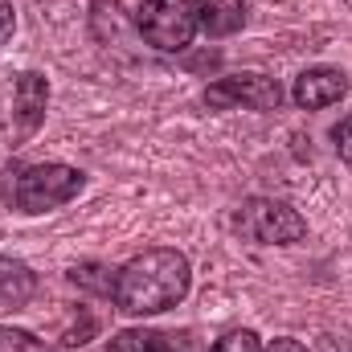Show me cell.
Masks as SVG:
<instances>
[{
    "mask_svg": "<svg viewBox=\"0 0 352 352\" xmlns=\"http://www.w3.org/2000/svg\"><path fill=\"white\" fill-rule=\"evenodd\" d=\"M197 25L209 37H230L246 25V4L242 0H192Z\"/></svg>",
    "mask_w": 352,
    "mask_h": 352,
    "instance_id": "8",
    "label": "cell"
},
{
    "mask_svg": "<svg viewBox=\"0 0 352 352\" xmlns=\"http://www.w3.org/2000/svg\"><path fill=\"white\" fill-rule=\"evenodd\" d=\"M12 29H16V16H12V0H0V45L12 37Z\"/></svg>",
    "mask_w": 352,
    "mask_h": 352,
    "instance_id": "14",
    "label": "cell"
},
{
    "mask_svg": "<svg viewBox=\"0 0 352 352\" xmlns=\"http://www.w3.org/2000/svg\"><path fill=\"white\" fill-rule=\"evenodd\" d=\"M213 352H263V344H258V336H254L250 328H242V332H230V336H221Z\"/></svg>",
    "mask_w": 352,
    "mask_h": 352,
    "instance_id": "12",
    "label": "cell"
},
{
    "mask_svg": "<svg viewBox=\"0 0 352 352\" xmlns=\"http://www.w3.org/2000/svg\"><path fill=\"white\" fill-rule=\"evenodd\" d=\"M192 287V266L180 250L156 246L115 270V307L123 316H156L176 307Z\"/></svg>",
    "mask_w": 352,
    "mask_h": 352,
    "instance_id": "1",
    "label": "cell"
},
{
    "mask_svg": "<svg viewBox=\"0 0 352 352\" xmlns=\"http://www.w3.org/2000/svg\"><path fill=\"white\" fill-rule=\"evenodd\" d=\"M283 98H287L283 87L266 74H226V78L205 87V107H213V111H234V107L274 111Z\"/></svg>",
    "mask_w": 352,
    "mask_h": 352,
    "instance_id": "5",
    "label": "cell"
},
{
    "mask_svg": "<svg viewBox=\"0 0 352 352\" xmlns=\"http://www.w3.org/2000/svg\"><path fill=\"white\" fill-rule=\"evenodd\" d=\"M332 140H336V152H340V160H344V164L352 168V115H349V119H340V123H336Z\"/></svg>",
    "mask_w": 352,
    "mask_h": 352,
    "instance_id": "13",
    "label": "cell"
},
{
    "mask_svg": "<svg viewBox=\"0 0 352 352\" xmlns=\"http://www.w3.org/2000/svg\"><path fill=\"white\" fill-rule=\"evenodd\" d=\"M87 176L70 164H33L12 180V205L21 213H50L62 209L66 201H74L82 192Z\"/></svg>",
    "mask_w": 352,
    "mask_h": 352,
    "instance_id": "2",
    "label": "cell"
},
{
    "mask_svg": "<svg viewBox=\"0 0 352 352\" xmlns=\"http://www.w3.org/2000/svg\"><path fill=\"white\" fill-rule=\"evenodd\" d=\"M135 25L144 33L148 45H156L160 54H180L192 45L197 37V12L192 0H144L135 12Z\"/></svg>",
    "mask_w": 352,
    "mask_h": 352,
    "instance_id": "4",
    "label": "cell"
},
{
    "mask_svg": "<svg viewBox=\"0 0 352 352\" xmlns=\"http://www.w3.org/2000/svg\"><path fill=\"white\" fill-rule=\"evenodd\" d=\"M37 295V274L21 258H0V311H16Z\"/></svg>",
    "mask_w": 352,
    "mask_h": 352,
    "instance_id": "9",
    "label": "cell"
},
{
    "mask_svg": "<svg viewBox=\"0 0 352 352\" xmlns=\"http://www.w3.org/2000/svg\"><path fill=\"white\" fill-rule=\"evenodd\" d=\"M0 352H54L45 340H37L25 328H0Z\"/></svg>",
    "mask_w": 352,
    "mask_h": 352,
    "instance_id": "11",
    "label": "cell"
},
{
    "mask_svg": "<svg viewBox=\"0 0 352 352\" xmlns=\"http://www.w3.org/2000/svg\"><path fill=\"white\" fill-rule=\"evenodd\" d=\"M111 352H180L164 332H144V328H127L119 336H111Z\"/></svg>",
    "mask_w": 352,
    "mask_h": 352,
    "instance_id": "10",
    "label": "cell"
},
{
    "mask_svg": "<svg viewBox=\"0 0 352 352\" xmlns=\"http://www.w3.org/2000/svg\"><path fill=\"white\" fill-rule=\"evenodd\" d=\"M263 352H307V349H303L299 340H287V336H283V340H270Z\"/></svg>",
    "mask_w": 352,
    "mask_h": 352,
    "instance_id": "15",
    "label": "cell"
},
{
    "mask_svg": "<svg viewBox=\"0 0 352 352\" xmlns=\"http://www.w3.org/2000/svg\"><path fill=\"white\" fill-rule=\"evenodd\" d=\"M344 94H349V78H344L340 70H332V66H311V70H303V74L295 78V87H291L295 107H303V111H324V107L340 102Z\"/></svg>",
    "mask_w": 352,
    "mask_h": 352,
    "instance_id": "6",
    "label": "cell"
},
{
    "mask_svg": "<svg viewBox=\"0 0 352 352\" xmlns=\"http://www.w3.org/2000/svg\"><path fill=\"white\" fill-rule=\"evenodd\" d=\"M238 234L258 242V246H291L307 234V221L287 205V201H274V197H250L242 201L238 209Z\"/></svg>",
    "mask_w": 352,
    "mask_h": 352,
    "instance_id": "3",
    "label": "cell"
},
{
    "mask_svg": "<svg viewBox=\"0 0 352 352\" xmlns=\"http://www.w3.org/2000/svg\"><path fill=\"white\" fill-rule=\"evenodd\" d=\"M45 107H50V82L45 74L37 70H25L16 78V90H12V119H16V135H33L45 119Z\"/></svg>",
    "mask_w": 352,
    "mask_h": 352,
    "instance_id": "7",
    "label": "cell"
}]
</instances>
